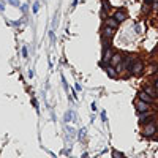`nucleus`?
Instances as JSON below:
<instances>
[{
    "mask_svg": "<svg viewBox=\"0 0 158 158\" xmlns=\"http://www.w3.org/2000/svg\"><path fill=\"white\" fill-rule=\"evenodd\" d=\"M104 70H106V73H108V76H109V77H112V79H117L118 73H117V70H115L114 67H104Z\"/></svg>",
    "mask_w": 158,
    "mask_h": 158,
    "instance_id": "obj_9",
    "label": "nucleus"
},
{
    "mask_svg": "<svg viewBox=\"0 0 158 158\" xmlns=\"http://www.w3.org/2000/svg\"><path fill=\"white\" fill-rule=\"evenodd\" d=\"M112 156H114V158H123V153H120V152L114 150V152H112Z\"/></svg>",
    "mask_w": 158,
    "mask_h": 158,
    "instance_id": "obj_12",
    "label": "nucleus"
},
{
    "mask_svg": "<svg viewBox=\"0 0 158 158\" xmlns=\"http://www.w3.org/2000/svg\"><path fill=\"white\" fill-rule=\"evenodd\" d=\"M138 98H139V100H142V101H146V103H149V104H152V103H153V97H150L146 90H141L139 94H138Z\"/></svg>",
    "mask_w": 158,
    "mask_h": 158,
    "instance_id": "obj_6",
    "label": "nucleus"
},
{
    "mask_svg": "<svg viewBox=\"0 0 158 158\" xmlns=\"http://www.w3.org/2000/svg\"><path fill=\"white\" fill-rule=\"evenodd\" d=\"M120 62H122V56H120V54H114L109 63H111V67H117V65L120 63Z\"/></svg>",
    "mask_w": 158,
    "mask_h": 158,
    "instance_id": "obj_10",
    "label": "nucleus"
},
{
    "mask_svg": "<svg viewBox=\"0 0 158 158\" xmlns=\"http://www.w3.org/2000/svg\"><path fill=\"white\" fill-rule=\"evenodd\" d=\"M155 89H158V79H156V81H155Z\"/></svg>",
    "mask_w": 158,
    "mask_h": 158,
    "instance_id": "obj_19",
    "label": "nucleus"
},
{
    "mask_svg": "<svg viewBox=\"0 0 158 158\" xmlns=\"http://www.w3.org/2000/svg\"><path fill=\"white\" fill-rule=\"evenodd\" d=\"M153 11L158 13V0H155V2H153Z\"/></svg>",
    "mask_w": 158,
    "mask_h": 158,
    "instance_id": "obj_13",
    "label": "nucleus"
},
{
    "mask_svg": "<svg viewBox=\"0 0 158 158\" xmlns=\"http://www.w3.org/2000/svg\"><path fill=\"white\" fill-rule=\"evenodd\" d=\"M114 30L115 29H111V27H106V25H104V27H103V36H104V40H111L112 35H114Z\"/></svg>",
    "mask_w": 158,
    "mask_h": 158,
    "instance_id": "obj_7",
    "label": "nucleus"
},
{
    "mask_svg": "<svg viewBox=\"0 0 158 158\" xmlns=\"http://www.w3.org/2000/svg\"><path fill=\"white\" fill-rule=\"evenodd\" d=\"M135 106H136V111H138V112H147L149 108H150V104L146 103V101H142V100H138V101L135 103Z\"/></svg>",
    "mask_w": 158,
    "mask_h": 158,
    "instance_id": "obj_4",
    "label": "nucleus"
},
{
    "mask_svg": "<svg viewBox=\"0 0 158 158\" xmlns=\"http://www.w3.org/2000/svg\"><path fill=\"white\" fill-rule=\"evenodd\" d=\"M153 2H155V0H146V3H147V5H149V3H153Z\"/></svg>",
    "mask_w": 158,
    "mask_h": 158,
    "instance_id": "obj_18",
    "label": "nucleus"
},
{
    "mask_svg": "<svg viewBox=\"0 0 158 158\" xmlns=\"http://www.w3.org/2000/svg\"><path fill=\"white\" fill-rule=\"evenodd\" d=\"M38 8H40V5H38V3H35V5H33V8H32V10H33V13H35V15H36V13H38Z\"/></svg>",
    "mask_w": 158,
    "mask_h": 158,
    "instance_id": "obj_14",
    "label": "nucleus"
},
{
    "mask_svg": "<svg viewBox=\"0 0 158 158\" xmlns=\"http://www.w3.org/2000/svg\"><path fill=\"white\" fill-rule=\"evenodd\" d=\"M142 70H144V63H142V60H135L133 62V65H131V68H130V73L133 74V76H138V74H141L142 73Z\"/></svg>",
    "mask_w": 158,
    "mask_h": 158,
    "instance_id": "obj_1",
    "label": "nucleus"
},
{
    "mask_svg": "<svg viewBox=\"0 0 158 158\" xmlns=\"http://www.w3.org/2000/svg\"><path fill=\"white\" fill-rule=\"evenodd\" d=\"M101 118H103V120H104V122H106V112H104V111L101 112Z\"/></svg>",
    "mask_w": 158,
    "mask_h": 158,
    "instance_id": "obj_17",
    "label": "nucleus"
},
{
    "mask_svg": "<svg viewBox=\"0 0 158 158\" xmlns=\"http://www.w3.org/2000/svg\"><path fill=\"white\" fill-rule=\"evenodd\" d=\"M104 25H106V27H111V29H117L118 22L114 18H106V19H104Z\"/></svg>",
    "mask_w": 158,
    "mask_h": 158,
    "instance_id": "obj_8",
    "label": "nucleus"
},
{
    "mask_svg": "<svg viewBox=\"0 0 158 158\" xmlns=\"http://www.w3.org/2000/svg\"><path fill=\"white\" fill-rule=\"evenodd\" d=\"M8 2H10L11 5H15V6H19V3H18V0H8Z\"/></svg>",
    "mask_w": 158,
    "mask_h": 158,
    "instance_id": "obj_15",
    "label": "nucleus"
},
{
    "mask_svg": "<svg viewBox=\"0 0 158 158\" xmlns=\"http://www.w3.org/2000/svg\"><path fill=\"white\" fill-rule=\"evenodd\" d=\"M155 97H156V98H158V89H156V95H155Z\"/></svg>",
    "mask_w": 158,
    "mask_h": 158,
    "instance_id": "obj_20",
    "label": "nucleus"
},
{
    "mask_svg": "<svg viewBox=\"0 0 158 158\" xmlns=\"http://www.w3.org/2000/svg\"><path fill=\"white\" fill-rule=\"evenodd\" d=\"M152 120H153V114L141 112V115H139V122H141L142 125H146V123H149V122H152Z\"/></svg>",
    "mask_w": 158,
    "mask_h": 158,
    "instance_id": "obj_5",
    "label": "nucleus"
},
{
    "mask_svg": "<svg viewBox=\"0 0 158 158\" xmlns=\"http://www.w3.org/2000/svg\"><path fill=\"white\" fill-rule=\"evenodd\" d=\"M144 90H146L150 97H153V98H155V95H156V89H153L152 85H146V87H144Z\"/></svg>",
    "mask_w": 158,
    "mask_h": 158,
    "instance_id": "obj_11",
    "label": "nucleus"
},
{
    "mask_svg": "<svg viewBox=\"0 0 158 158\" xmlns=\"http://www.w3.org/2000/svg\"><path fill=\"white\" fill-rule=\"evenodd\" d=\"M155 133H156V125H155L153 122L146 123V127H144V130H142V135L146 136V138H150V136H153Z\"/></svg>",
    "mask_w": 158,
    "mask_h": 158,
    "instance_id": "obj_2",
    "label": "nucleus"
},
{
    "mask_svg": "<svg viewBox=\"0 0 158 158\" xmlns=\"http://www.w3.org/2000/svg\"><path fill=\"white\" fill-rule=\"evenodd\" d=\"M22 56L27 57V48H22Z\"/></svg>",
    "mask_w": 158,
    "mask_h": 158,
    "instance_id": "obj_16",
    "label": "nucleus"
},
{
    "mask_svg": "<svg viewBox=\"0 0 158 158\" xmlns=\"http://www.w3.org/2000/svg\"><path fill=\"white\" fill-rule=\"evenodd\" d=\"M112 18L120 24V22H123V21H127V18H128V15H127V10H123V8H118V10H115V13L112 15Z\"/></svg>",
    "mask_w": 158,
    "mask_h": 158,
    "instance_id": "obj_3",
    "label": "nucleus"
}]
</instances>
